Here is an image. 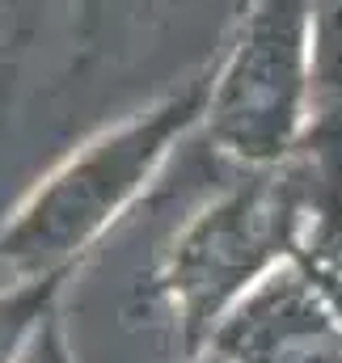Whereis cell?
<instances>
[{"label":"cell","instance_id":"7","mask_svg":"<svg viewBox=\"0 0 342 363\" xmlns=\"http://www.w3.org/2000/svg\"><path fill=\"white\" fill-rule=\"evenodd\" d=\"M21 363H68V351H64L55 330H38L30 338V347L21 351Z\"/></svg>","mask_w":342,"mask_h":363},{"label":"cell","instance_id":"6","mask_svg":"<svg viewBox=\"0 0 342 363\" xmlns=\"http://www.w3.org/2000/svg\"><path fill=\"white\" fill-rule=\"evenodd\" d=\"M47 300V291L43 287H34V291H21V296H13V300H0V363L13 355V347L26 338V330L34 325V313H38V304Z\"/></svg>","mask_w":342,"mask_h":363},{"label":"cell","instance_id":"2","mask_svg":"<svg viewBox=\"0 0 342 363\" xmlns=\"http://www.w3.org/2000/svg\"><path fill=\"white\" fill-rule=\"evenodd\" d=\"M313 85L309 0H254L241 43L211 89V135L246 157L279 161L300 127L304 89Z\"/></svg>","mask_w":342,"mask_h":363},{"label":"cell","instance_id":"3","mask_svg":"<svg viewBox=\"0 0 342 363\" xmlns=\"http://www.w3.org/2000/svg\"><path fill=\"white\" fill-rule=\"evenodd\" d=\"M296 220L300 186L292 174L266 178L211 207L173 254L170 287L186 325L203 330L241 287H250L292 241Z\"/></svg>","mask_w":342,"mask_h":363},{"label":"cell","instance_id":"1","mask_svg":"<svg viewBox=\"0 0 342 363\" xmlns=\"http://www.w3.org/2000/svg\"><path fill=\"white\" fill-rule=\"evenodd\" d=\"M203 110V93H182L153 114L118 127L114 135L89 144L47 182L0 241V254L26 271H47L51 262L81 250L89 237L123 207V199L148 178L182 127Z\"/></svg>","mask_w":342,"mask_h":363},{"label":"cell","instance_id":"4","mask_svg":"<svg viewBox=\"0 0 342 363\" xmlns=\"http://www.w3.org/2000/svg\"><path fill=\"white\" fill-rule=\"evenodd\" d=\"M216 342L228 363H342V321L317 279L283 271L224 321Z\"/></svg>","mask_w":342,"mask_h":363},{"label":"cell","instance_id":"5","mask_svg":"<svg viewBox=\"0 0 342 363\" xmlns=\"http://www.w3.org/2000/svg\"><path fill=\"white\" fill-rule=\"evenodd\" d=\"M313 21V89L342 97V0H309Z\"/></svg>","mask_w":342,"mask_h":363},{"label":"cell","instance_id":"8","mask_svg":"<svg viewBox=\"0 0 342 363\" xmlns=\"http://www.w3.org/2000/svg\"><path fill=\"white\" fill-rule=\"evenodd\" d=\"M317 283H321V291L330 296V304H334V313H338V321H342V279H334V274H313Z\"/></svg>","mask_w":342,"mask_h":363}]
</instances>
